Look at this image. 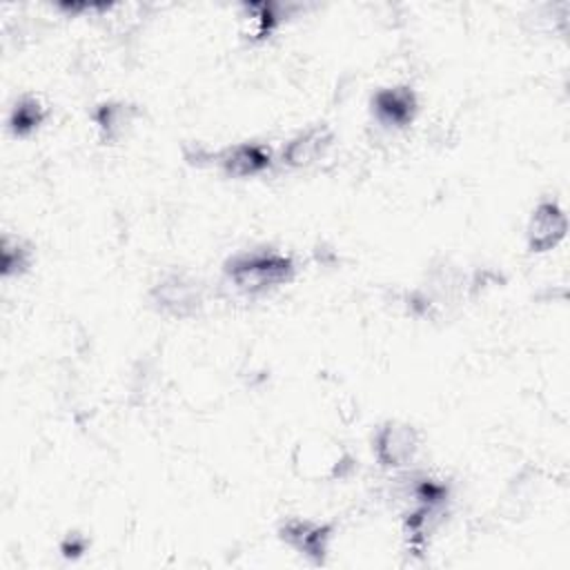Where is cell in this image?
<instances>
[{
    "instance_id": "obj_11",
    "label": "cell",
    "mask_w": 570,
    "mask_h": 570,
    "mask_svg": "<svg viewBox=\"0 0 570 570\" xmlns=\"http://www.w3.org/2000/svg\"><path fill=\"white\" fill-rule=\"evenodd\" d=\"M42 120H45V107L36 98L27 96V98H20L16 102V107L11 109L9 127L18 136H27L33 129H38L42 125Z\"/></svg>"
},
{
    "instance_id": "obj_1",
    "label": "cell",
    "mask_w": 570,
    "mask_h": 570,
    "mask_svg": "<svg viewBox=\"0 0 570 570\" xmlns=\"http://www.w3.org/2000/svg\"><path fill=\"white\" fill-rule=\"evenodd\" d=\"M225 274L240 294L261 296L289 283L296 267L287 254L276 249H249L229 258Z\"/></svg>"
},
{
    "instance_id": "obj_5",
    "label": "cell",
    "mask_w": 570,
    "mask_h": 570,
    "mask_svg": "<svg viewBox=\"0 0 570 570\" xmlns=\"http://www.w3.org/2000/svg\"><path fill=\"white\" fill-rule=\"evenodd\" d=\"M568 232V218L566 212L554 200H541L528 220L525 227V240L530 252H550L554 249Z\"/></svg>"
},
{
    "instance_id": "obj_6",
    "label": "cell",
    "mask_w": 570,
    "mask_h": 570,
    "mask_svg": "<svg viewBox=\"0 0 570 570\" xmlns=\"http://www.w3.org/2000/svg\"><path fill=\"white\" fill-rule=\"evenodd\" d=\"M419 109L416 94L410 87L396 85L379 89L372 98V111L385 127H405L414 120Z\"/></svg>"
},
{
    "instance_id": "obj_8",
    "label": "cell",
    "mask_w": 570,
    "mask_h": 570,
    "mask_svg": "<svg viewBox=\"0 0 570 570\" xmlns=\"http://www.w3.org/2000/svg\"><path fill=\"white\" fill-rule=\"evenodd\" d=\"M272 163V154L267 147L258 142H240L220 154V165L225 174L234 178H249L265 171Z\"/></svg>"
},
{
    "instance_id": "obj_2",
    "label": "cell",
    "mask_w": 570,
    "mask_h": 570,
    "mask_svg": "<svg viewBox=\"0 0 570 570\" xmlns=\"http://www.w3.org/2000/svg\"><path fill=\"white\" fill-rule=\"evenodd\" d=\"M151 301L160 312L176 318H187L203 307V287L189 274L169 272L154 283Z\"/></svg>"
},
{
    "instance_id": "obj_3",
    "label": "cell",
    "mask_w": 570,
    "mask_h": 570,
    "mask_svg": "<svg viewBox=\"0 0 570 570\" xmlns=\"http://www.w3.org/2000/svg\"><path fill=\"white\" fill-rule=\"evenodd\" d=\"M416 428L403 421H387L374 434V456L383 468L410 465L419 452Z\"/></svg>"
},
{
    "instance_id": "obj_7",
    "label": "cell",
    "mask_w": 570,
    "mask_h": 570,
    "mask_svg": "<svg viewBox=\"0 0 570 570\" xmlns=\"http://www.w3.org/2000/svg\"><path fill=\"white\" fill-rule=\"evenodd\" d=\"M334 142V134L323 127V125H314L303 129L301 134H296L292 140H287V145L283 147V160L289 167H309L312 163L321 160L327 149Z\"/></svg>"
},
{
    "instance_id": "obj_9",
    "label": "cell",
    "mask_w": 570,
    "mask_h": 570,
    "mask_svg": "<svg viewBox=\"0 0 570 570\" xmlns=\"http://www.w3.org/2000/svg\"><path fill=\"white\" fill-rule=\"evenodd\" d=\"M138 116V109L136 105H129V102H105L98 107L96 111V125L100 129V136L107 140V142H116L120 140L134 125Z\"/></svg>"
},
{
    "instance_id": "obj_10",
    "label": "cell",
    "mask_w": 570,
    "mask_h": 570,
    "mask_svg": "<svg viewBox=\"0 0 570 570\" xmlns=\"http://www.w3.org/2000/svg\"><path fill=\"white\" fill-rule=\"evenodd\" d=\"M33 263V252L31 247L18 238V236H2V249H0V267L2 276H20L24 274Z\"/></svg>"
},
{
    "instance_id": "obj_4",
    "label": "cell",
    "mask_w": 570,
    "mask_h": 570,
    "mask_svg": "<svg viewBox=\"0 0 570 570\" xmlns=\"http://www.w3.org/2000/svg\"><path fill=\"white\" fill-rule=\"evenodd\" d=\"M332 532L334 530L330 523H318L312 519H287L281 525L278 537L298 554L307 557L314 563H323L330 552V543L334 537Z\"/></svg>"
}]
</instances>
